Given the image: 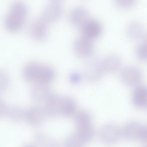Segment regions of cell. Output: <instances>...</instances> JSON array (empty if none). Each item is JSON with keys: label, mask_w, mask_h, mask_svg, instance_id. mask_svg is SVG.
<instances>
[{"label": "cell", "mask_w": 147, "mask_h": 147, "mask_svg": "<svg viewBox=\"0 0 147 147\" xmlns=\"http://www.w3.org/2000/svg\"><path fill=\"white\" fill-rule=\"evenodd\" d=\"M133 104L137 107L144 109L147 106V89L144 86H137L133 91L132 96Z\"/></svg>", "instance_id": "e0dca14e"}, {"label": "cell", "mask_w": 147, "mask_h": 147, "mask_svg": "<svg viewBox=\"0 0 147 147\" xmlns=\"http://www.w3.org/2000/svg\"><path fill=\"white\" fill-rule=\"evenodd\" d=\"M8 109L5 102L0 98V117L6 115Z\"/></svg>", "instance_id": "484cf974"}, {"label": "cell", "mask_w": 147, "mask_h": 147, "mask_svg": "<svg viewBox=\"0 0 147 147\" xmlns=\"http://www.w3.org/2000/svg\"><path fill=\"white\" fill-rule=\"evenodd\" d=\"M47 116L44 109L34 106L26 111L25 120L30 124L36 125L43 121Z\"/></svg>", "instance_id": "2e32d148"}, {"label": "cell", "mask_w": 147, "mask_h": 147, "mask_svg": "<svg viewBox=\"0 0 147 147\" xmlns=\"http://www.w3.org/2000/svg\"><path fill=\"white\" fill-rule=\"evenodd\" d=\"M126 32L128 37L134 41L146 39V31L142 24L138 21H133L127 26Z\"/></svg>", "instance_id": "5bb4252c"}, {"label": "cell", "mask_w": 147, "mask_h": 147, "mask_svg": "<svg viewBox=\"0 0 147 147\" xmlns=\"http://www.w3.org/2000/svg\"><path fill=\"white\" fill-rule=\"evenodd\" d=\"M47 23L41 17L36 18L32 22L29 30L34 39L41 41L46 38L48 33Z\"/></svg>", "instance_id": "9c48e42d"}, {"label": "cell", "mask_w": 147, "mask_h": 147, "mask_svg": "<svg viewBox=\"0 0 147 147\" xmlns=\"http://www.w3.org/2000/svg\"><path fill=\"white\" fill-rule=\"evenodd\" d=\"M9 80L6 74L0 70V93L5 91L8 87Z\"/></svg>", "instance_id": "d4e9b609"}, {"label": "cell", "mask_w": 147, "mask_h": 147, "mask_svg": "<svg viewBox=\"0 0 147 147\" xmlns=\"http://www.w3.org/2000/svg\"><path fill=\"white\" fill-rule=\"evenodd\" d=\"M146 40L139 44L136 47L135 53L136 56L140 59L146 61L147 59Z\"/></svg>", "instance_id": "603a6c76"}, {"label": "cell", "mask_w": 147, "mask_h": 147, "mask_svg": "<svg viewBox=\"0 0 147 147\" xmlns=\"http://www.w3.org/2000/svg\"><path fill=\"white\" fill-rule=\"evenodd\" d=\"M52 94L50 88L46 84L36 83L30 91L32 98L38 102H45Z\"/></svg>", "instance_id": "4fadbf2b"}, {"label": "cell", "mask_w": 147, "mask_h": 147, "mask_svg": "<svg viewBox=\"0 0 147 147\" xmlns=\"http://www.w3.org/2000/svg\"><path fill=\"white\" fill-rule=\"evenodd\" d=\"M122 136L121 130L119 126L114 123H109L105 125L99 133L101 142L107 145H112L118 142Z\"/></svg>", "instance_id": "277c9868"}, {"label": "cell", "mask_w": 147, "mask_h": 147, "mask_svg": "<svg viewBox=\"0 0 147 147\" xmlns=\"http://www.w3.org/2000/svg\"><path fill=\"white\" fill-rule=\"evenodd\" d=\"M89 13L84 7L79 6L73 8L71 11L69 20L71 24L76 28H81L89 19Z\"/></svg>", "instance_id": "7c38bea8"}, {"label": "cell", "mask_w": 147, "mask_h": 147, "mask_svg": "<svg viewBox=\"0 0 147 147\" xmlns=\"http://www.w3.org/2000/svg\"><path fill=\"white\" fill-rule=\"evenodd\" d=\"M45 102L44 109L47 116L55 117L61 115L63 107V96L52 94Z\"/></svg>", "instance_id": "30bf717a"}, {"label": "cell", "mask_w": 147, "mask_h": 147, "mask_svg": "<svg viewBox=\"0 0 147 147\" xmlns=\"http://www.w3.org/2000/svg\"><path fill=\"white\" fill-rule=\"evenodd\" d=\"M63 7L59 1H52L48 3L44 8L41 18L47 23L58 20L61 16Z\"/></svg>", "instance_id": "8992f818"}, {"label": "cell", "mask_w": 147, "mask_h": 147, "mask_svg": "<svg viewBox=\"0 0 147 147\" xmlns=\"http://www.w3.org/2000/svg\"><path fill=\"white\" fill-rule=\"evenodd\" d=\"M136 1L133 0H118L115 1L117 6L121 9H126L131 8L134 6Z\"/></svg>", "instance_id": "cb8c5ba5"}, {"label": "cell", "mask_w": 147, "mask_h": 147, "mask_svg": "<svg viewBox=\"0 0 147 147\" xmlns=\"http://www.w3.org/2000/svg\"><path fill=\"white\" fill-rule=\"evenodd\" d=\"M102 67L104 72L112 73L120 69L122 65L121 59L114 55H109L100 58Z\"/></svg>", "instance_id": "9a60e30c"}, {"label": "cell", "mask_w": 147, "mask_h": 147, "mask_svg": "<svg viewBox=\"0 0 147 147\" xmlns=\"http://www.w3.org/2000/svg\"><path fill=\"white\" fill-rule=\"evenodd\" d=\"M36 139L42 147H58V143L55 140L41 134L36 135Z\"/></svg>", "instance_id": "44dd1931"}, {"label": "cell", "mask_w": 147, "mask_h": 147, "mask_svg": "<svg viewBox=\"0 0 147 147\" xmlns=\"http://www.w3.org/2000/svg\"><path fill=\"white\" fill-rule=\"evenodd\" d=\"M24 147H34V146L32 145H27Z\"/></svg>", "instance_id": "83f0119b"}, {"label": "cell", "mask_w": 147, "mask_h": 147, "mask_svg": "<svg viewBox=\"0 0 147 147\" xmlns=\"http://www.w3.org/2000/svg\"><path fill=\"white\" fill-rule=\"evenodd\" d=\"M73 48L78 56L82 58H87L92 55L94 45L92 40L81 36L74 41Z\"/></svg>", "instance_id": "52a82bcc"}, {"label": "cell", "mask_w": 147, "mask_h": 147, "mask_svg": "<svg viewBox=\"0 0 147 147\" xmlns=\"http://www.w3.org/2000/svg\"><path fill=\"white\" fill-rule=\"evenodd\" d=\"M26 111L22 108L13 106L8 108L6 115L11 121L20 122L25 119Z\"/></svg>", "instance_id": "d6986e66"}, {"label": "cell", "mask_w": 147, "mask_h": 147, "mask_svg": "<svg viewBox=\"0 0 147 147\" xmlns=\"http://www.w3.org/2000/svg\"><path fill=\"white\" fill-rule=\"evenodd\" d=\"M146 126L138 122L127 123L121 130L122 136L126 139L145 142L147 140Z\"/></svg>", "instance_id": "7a4b0ae2"}, {"label": "cell", "mask_w": 147, "mask_h": 147, "mask_svg": "<svg viewBox=\"0 0 147 147\" xmlns=\"http://www.w3.org/2000/svg\"><path fill=\"white\" fill-rule=\"evenodd\" d=\"M84 144L76 135H71L66 139L65 147H84Z\"/></svg>", "instance_id": "7402d4cb"}, {"label": "cell", "mask_w": 147, "mask_h": 147, "mask_svg": "<svg viewBox=\"0 0 147 147\" xmlns=\"http://www.w3.org/2000/svg\"><path fill=\"white\" fill-rule=\"evenodd\" d=\"M75 123L77 127L92 123V118L87 111H81L76 113L74 117Z\"/></svg>", "instance_id": "ffe728a7"}, {"label": "cell", "mask_w": 147, "mask_h": 147, "mask_svg": "<svg viewBox=\"0 0 147 147\" xmlns=\"http://www.w3.org/2000/svg\"><path fill=\"white\" fill-rule=\"evenodd\" d=\"M82 36L92 40L99 37L102 31L100 23L94 19H89L81 28Z\"/></svg>", "instance_id": "8fae6325"}, {"label": "cell", "mask_w": 147, "mask_h": 147, "mask_svg": "<svg viewBox=\"0 0 147 147\" xmlns=\"http://www.w3.org/2000/svg\"><path fill=\"white\" fill-rule=\"evenodd\" d=\"M142 74L140 70L133 66H128L124 68L120 74L122 82L129 87L138 86L142 79Z\"/></svg>", "instance_id": "5b68a950"}, {"label": "cell", "mask_w": 147, "mask_h": 147, "mask_svg": "<svg viewBox=\"0 0 147 147\" xmlns=\"http://www.w3.org/2000/svg\"><path fill=\"white\" fill-rule=\"evenodd\" d=\"M28 14V8L24 3L20 2L13 3L5 18V28L10 32H18L24 25Z\"/></svg>", "instance_id": "6da1fadb"}, {"label": "cell", "mask_w": 147, "mask_h": 147, "mask_svg": "<svg viewBox=\"0 0 147 147\" xmlns=\"http://www.w3.org/2000/svg\"><path fill=\"white\" fill-rule=\"evenodd\" d=\"M43 65L36 62L27 64L23 71V77L26 81L36 83L40 82L42 75Z\"/></svg>", "instance_id": "ba28073f"}, {"label": "cell", "mask_w": 147, "mask_h": 147, "mask_svg": "<svg viewBox=\"0 0 147 147\" xmlns=\"http://www.w3.org/2000/svg\"><path fill=\"white\" fill-rule=\"evenodd\" d=\"M95 134L92 123L77 127L76 136L84 143L90 141L93 138Z\"/></svg>", "instance_id": "ac0fdd59"}, {"label": "cell", "mask_w": 147, "mask_h": 147, "mask_svg": "<svg viewBox=\"0 0 147 147\" xmlns=\"http://www.w3.org/2000/svg\"><path fill=\"white\" fill-rule=\"evenodd\" d=\"M100 58L98 55L93 57L86 64L84 74L86 79L91 82L100 80L104 73L101 66Z\"/></svg>", "instance_id": "3957f363"}, {"label": "cell", "mask_w": 147, "mask_h": 147, "mask_svg": "<svg viewBox=\"0 0 147 147\" xmlns=\"http://www.w3.org/2000/svg\"><path fill=\"white\" fill-rule=\"evenodd\" d=\"M69 79L72 83L76 84L80 81L81 77L78 73L76 72L73 73L70 76Z\"/></svg>", "instance_id": "4316f807"}]
</instances>
